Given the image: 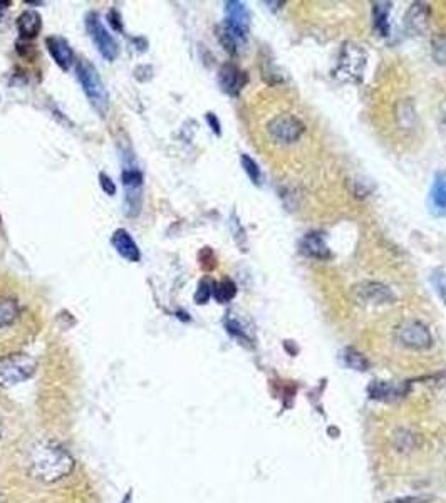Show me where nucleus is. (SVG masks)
I'll list each match as a JSON object with an SVG mask.
<instances>
[{
	"label": "nucleus",
	"mask_w": 446,
	"mask_h": 503,
	"mask_svg": "<svg viewBox=\"0 0 446 503\" xmlns=\"http://www.w3.org/2000/svg\"><path fill=\"white\" fill-rule=\"evenodd\" d=\"M36 302L17 279L0 275V349L10 351L36 326Z\"/></svg>",
	"instance_id": "nucleus-1"
},
{
	"label": "nucleus",
	"mask_w": 446,
	"mask_h": 503,
	"mask_svg": "<svg viewBox=\"0 0 446 503\" xmlns=\"http://www.w3.org/2000/svg\"><path fill=\"white\" fill-rule=\"evenodd\" d=\"M30 470L43 482L54 483L74 470V460L62 446L40 443L30 453Z\"/></svg>",
	"instance_id": "nucleus-2"
},
{
	"label": "nucleus",
	"mask_w": 446,
	"mask_h": 503,
	"mask_svg": "<svg viewBox=\"0 0 446 503\" xmlns=\"http://www.w3.org/2000/svg\"><path fill=\"white\" fill-rule=\"evenodd\" d=\"M78 79L93 108L101 116H104L108 113V93H106V88L99 74H97L96 67L91 66L86 59H81L78 62Z\"/></svg>",
	"instance_id": "nucleus-3"
},
{
	"label": "nucleus",
	"mask_w": 446,
	"mask_h": 503,
	"mask_svg": "<svg viewBox=\"0 0 446 503\" xmlns=\"http://www.w3.org/2000/svg\"><path fill=\"white\" fill-rule=\"evenodd\" d=\"M36 371V361L27 354H10L0 359V386L10 388L27 381Z\"/></svg>",
	"instance_id": "nucleus-4"
},
{
	"label": "nucleus",
	"mask_w": 446,
	"mask_h": 503,
	"mask_svg": "<svg viewBox=\"0 0 446 503\" xmlns=\"http://www.w3.org/2000/svg\"><path fill=\"white\" fill-rule=\"evenodd\" d=\"M396 339L404 347L413 351H426L433 346V336L430 329L419 320H404L396 329Z\"/></svg>",
	"instance_id": "nucleus-5"
},
{
	"label": "nucleus",
	"mask_w": 446,
	"mask_h": 503,
	"mask_svg": "<svg viewBox=\"0 0 446 503\" xmlns=\"http://www.w3.org/2000/svg\"><path fill=\"white\" fill-rule=\"evenodd\" d=\"M268 134L279 143H294L298 141L304 134L305 126L301 119L292 115H279L267 124Z\"/></svg>",
	"instance_id": "nucleus-6"
},
{
	"label": "nucleus",
	"mask_w": 446,
	"mask_h": 503,
	"mask_svg": "<svg viewBox=\"0 0 446 503\" xmlns=\"http://www.w3.org/2000/svg\"><path fill=\"white\" fill-rule=\"evenodd\" d=\"M88 30L91 39L94 40L97 51L101 52V56L104 59L115 60L118 58V44L113 39L111 34L106 30L103 22L99 21V17L96 14H91L88 17Z\"/></svg>",
	"instance_id": "nucleus-7"
},
{
	"label": "nucleus",
	"mask_w": 446,
	"mask_h": 503,
	"mask_svg": "<svg viewBox=\"0 0 446 503\" xmlns=\"http://www.w3.org/2000/svg\"><path fill=\"white\" fill-rule=\"evenodd\" d=\"M238 43H244L248 34V15L244 3L228 2L226 3V21L223 25Z\"/></svg>",
	"instance_id": "nucleus-8"
},
{
	"label": "nucleus",
	"mask_w": 446,
	"mask_h": 503,
	"mask_svg": "<svg viewBox=\"0 0 446 503\" xmlns=\"http://www.w3.org/2000/svg\"><path fill=\"white\" fill-rule=\"evenodd\" d=\"M354 294H356L359 302L364 304H389L395 301V294L389 290V287L383 285L379 282H362L354 287Z\"/></svg>",
	"instance_id": "nucleus-9"
},
{
	"label": "nucleus",
	"mask_w": 446,
	"mask_h": 503,
	"mask_svg": "<svg viewBox=\"0 0 446 503\" xmlns=\"http://www.w3.org/2000/svg\"><path fill=\"white\" fill-rule=\"evenodd\" d=\"M428 207L434 217H446V172H438L434 175Z\"/></svg>",
	"instance_id": "nucleus-10"
},
{
	"label": "nucleus",
	"mask_w": 446,
	"mask_h": 503,
	"mask_svg": "<svg viewBox=\"0 0 446 503\" xmlns=\"http://www.w3.org/2000/svg\"><path fill=\"white\" fill-rule=\"evenodd\" d=\"M430 21V9L426 3L416 2L410 7L406 17H404V25L413 34H425L428 29Z\"/></svg>",
	"instance_id": "nucleus-11"
},
{
	"label": "nucleus",
	"mask_w": 446,
	"mask_h": 503,
	"mask_svg": "<svg viewBox=\"0 0 446 503\" xmlns=\"http://www.w3.org/2000/svg\"><path fill=\"white\" fill-rule=\"evenodd\" d=\"M247 82V75H245L242 71H238L235 66L232 64H225L220 71V84L225 93L232 94V96H237L240 93V89L244 88V84Z\"/></svg>",
	"instance_id": "nucleus-12"
},
{
	"label": "nucleus",
	"mask_w": 446,
	"mask_h": 503,
	"mask_svg": "<svg viewBox=\"0 0 446 503\" xmlns=\"http://www.w3.org/2000/svg\"><path fill=\"white\" fill-rule=\"evenodd\" d=\"M111 242L121 257H124V259L130 260V262H138L139 257H141L139 255V248L126 230L124 229L116 230Z\"/></svg>",
	"instance_id": "nucleus-13"
},
{
	"label": "nucleus",
	"mask_w": 446,
	"mask_h": 503,
	"mask_svg": "<svg viewBox=\"0 0 446 503\" xmlns=\"http://www.w3.org/2000/svg\"><path fill=\"white\" fill-rule=\"evenodd\" d=\"M45 44H47L49 52H51V56L54 58L56 62H58V66L62 67V69H69L71 64H73L74 60L73 49L69 47V44H67L62 37L56 36L49 37V39L45 40Z\"/></svg>",
	"instance_id": "nucleus-14"
},
{
	"label": "nucleus",
	"mask_w": 446,
	"mask_h": 503,
	"mask_svg": "<svg viewBox=\"0 0 446 503\" xmlns=\"http://www.w3.org/2000/svg\"><path fill=\"white\" fill-rule=\"evenodd\" d=\"M17 29L19 34L25 39H32L43 29V21H40V15L34 10H27V12L21 14V17L17 19Z\"/></svg>",
	"instance_id": "nucleus-15"
},
{
	"label": "nucleus",
	"mask_w": 446,
	"mask_h": 503,
	"mask_svg": "<svg viewBox=\"0 0 446 503\" xmlns=\"http://www.w3.org/2000/svg\"><path fill=\"white\" fill-rule=\"evenodd\" d=\"M302 252L305 255L314 257V259H327L329 248L327 244L324 242V237L320 233H309L307 237L302 240Z\"/></svg>",
	"instance_id": "nucleus-16"
},
{
	"label": "nucleus",
	"mask_w": 446,
	"mask_h": 503,
	"mask_svg": "<svg viewBox=\"0 0 446 503\" xmlns=\"http://www.w3.org/2000/svg\"><path fill=\"white\" fill-rule=\"evenodd\" d=\"M389 7L391 3L389 2H379V3H374V24H376V29L379 30V34L383 36H388L389 34Z\"/></svg>",
	"instance_id": "nucleus-17"
},
{
	"label": "nucleus",
	"mask_w": 446,
	"mask_h": 503,
	"mask_svg": "<svg viewBox=\"0 0 446 503\" xmlns=\"http://www.w3.org/2000/svg\"><path fill=\"white\" fill-rule=\"evenodd\" d=\"M369 393L374 399H395L396 396L401 395V389L396 388L392 384H384V383H374L371 388H369Z\"/></svg>",
	"instance_id": "nucleus-18"
},
{
	"label": "nucleus",
	"mask_w": 446,
	"mask_h": 503,
	"mask_svg": "<svg viewBox=\"0 0 446 503\" xmlns=\"http://www.w3.org/2000/svg\"><path fill=\"white\" fill-rule=\"evenodd\" d=\"M416 434H413L408 430H398L395 433V446L399 449V452H411L413 448H416Z\"/></svg>",
	"instance_id": "nucleus-19"
},
{
	"label": "nucleus",
	"mask_w": 446,
	"mask_h": 503,
	"mask_svg": "<svg viewBox=\"0 0 446 503\" xmlns=\"http://www.w3.org/2000/svg\"><path fill=\"white\" fill-rule=\"evenodd\" d=\"M237 294V287L232 281H223L217 283L213 289V296L220 304H226L228 301H232Z\"/></svg>",
	"instance_id": "nucleus-20"
},
{
	"label": "nucleus",
	"mask_w": 446,
	"mask_h": 503,
	"mask_svg": "<svg viewBox=\"0 0 446 503\" xmlns=\"http://www.w3.org/2000/svg\"><path fill=\"white\" fill-rule=\"evenodd\" d=\"M342 358H344V362H346V366H349V368H353L356 371L368 369V359H366L361 353H357L356 349H346L344 351Z\"/></svg>",
	"instance_id": "nucleus-21"
},
{
	"label": "nucleus",
	"mask_w": 446,
	"mask_h": 503,
	"mask_svg": "<svg viewBox=\"0 0 446 503\" xmlns=\"http://www.w3.org/2000/svg\"><path fill=\"white\" fill-rule=\"evenodd\" d=\"M433 47V58L438 64H443L446 66V34H441V36H436L432 43Z\"/></svg>",
	"instance_id": "nucleus-22"
},
{
	"label": "nucleus",
	"mask_w": 446,
	"mask_h": 503,
	"mask_svg": "<svg viewBox=\"0 0 446 503\" xmlns=\"http://www.w3.org/2000/svg\"><path fill=\"white\" fill-rule=\"evenodd\" d=\"M242 166H244L245 173H247L248 178H250L253 183L259 185L260 178H262V175H260V168H259V165H257L255 161L248 156V154H242Z\"/></svg>",
	"instance_id": "nucleus-23"
},
{
	"label": "nucleus",
	"mask_w": 446,
	"mask_h": 503,
	"mask_svg": "<svg viewBox=\"0 0 446 503\" xmlns=\"http://www.w3.org/2000/svg\"><path fill=\"white\" fill-rule=\"evenodd\" d=\"M433 285L436 287L438 294H440V297L443 299V302L446 304V277H445V274H441V272H434Z\"/></svg>",
	"instance_id": "nucleus-24"
},
{
	"label": "nucleus",
	"mask_w": 446,
	"mask_h": 503,
	"mask_svg": "<svg viewBox=\"0 0 446 503\" xmlns=\"http://www.w3.org/2000/svg\"><path fill=\"white\" fill-rule=\"evenodd\" d=\"M211 294H213V289H210L209 282L203 281L202 283H200L198 292H196V296H195L196 302H198V304H205V302L209 301V299H210Z\"/></svg>",
	"instance_id": "nucleus-25"
},
{
	"label": "nucleus",
	"mask_w": 446,
	"mask_h": 503,
	"mask_svg": "<svg viewBox=\"0 0 446 503\" xmlns=\"http://www.w3.org/2000/svg\"><path fill=\"white\" fill-rule=\"evenodd\" d=\"M430 500H432L430 497H401L388 503H428Z\"/></svg>",
	"instance_id": "nucleus-26"
},
{
	"label": "nucleus",
	"mask_w": 446,
	"mask_h": 503,
	"mask_svg": "<svg viewBox=\"0 0 446 503\" xmlns=\"http://www.w3.org/2000/svg\"><path fill=\"white\" fill-rule=\"evenodd\" d=\"M101 185H103V190L108 193V195H115L116 193V187L113 185V181L109 180V176L101 175Z\"/></svg>",
	"instance_id": "nucleus-27"
},
{
	"label": "nucleus",
	"mask_w": 446,
	"mask_h": 503,
	"mask_svg": "<svg viewBox=\"0 0 446 503\" xmlns=\"http://www.w3.org/2000/svg\"><path fill=\"white\" fill-rule=\"evenodd\" d=\"M209 121H210V124H211V126H213L215 133H220V123H218V121H217V118H215V116H211V115H209Z\"/></svg>",
	"instance_id": "nucleus-28"
},
{
	"label": "nucleus",
	"mask_w": 446,
	"mask_h": 503,
	"mask_svg": "<svg viewBox=\"0 0 446 503\" xmlns=\"http://www.w3.org/2000/svg\"><path fill=\"white\" fill-rule=\"evenodd\" d=\"M130 500H131V491H130V493H126V497L123 498V502H121V503H130Z\"/></svg>",
	"instance_id": "nucleus-29"
},
{
	"label": "nucleus",
	"mask_w": 446,
	"mask_h": 503,
	"mask_svg": "<svg viewBox=\"0 0 446 503\" xmlns=\"http://www.w3.org/2000/svg\"><path fill=\"white\" fill-rule=\"evenodd\" d=\"M2 5H10V2H0V9H3Z\"/></svg>",
	"instance_id": "nucleus-30"
},
{
	"label": "nucleus",
	"mask_w": 446,
	"mask_h": 503,
	"mask_svg": "<svg viewBox=\"0 0 446 503\" xmlns=\"http://www.w3.org/2000/svg\"><path fill=\"white\" fill-rule=\"evenodd\" d=\"M0 436H2V421H0Z\"/></svg>",
	"instance_id": "nucleus-31"
}]
</instances>
